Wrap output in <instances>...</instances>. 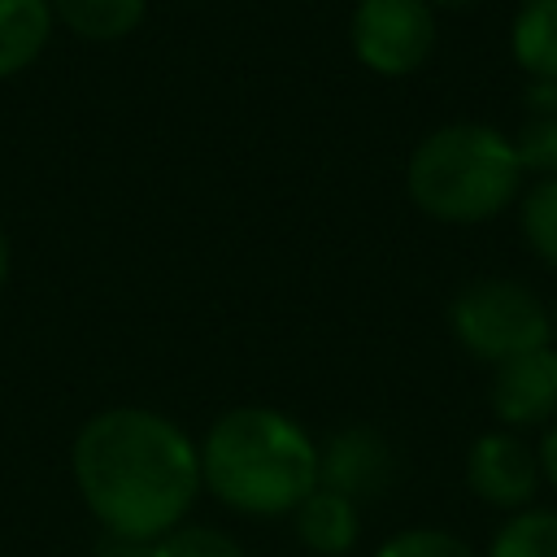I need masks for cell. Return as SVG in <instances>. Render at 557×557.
I'll list each match as a JSON object with an SVG mask.
<instances>
[{"instance_id":"obj_18","label":"cell","mask_w":557,"mask_h":557,"mask_svg":"<svg viewBox=\"0 0 557 557\" xmlns=\"http://www.w3.org/2000/svg\"><path fill=\"white\" fill-rule=\"evenodd\" d=\"M527 117H557V78H531L522 91Z\"/></svg>"},{"instance_id":"obj_9","label":"cell","mask_w":557,"mask_h":557,"mask_svg":"<svg viewBox=\"0 0 557 557\" xmlns=\"http://www.w3.org/2000/svg\"><path fill=\"white\" fill-rule=\"evenodd\" d=\"M292 531L305 553L313 557H344L361 540V505L348 500L344 492L313 487L296 509H292Z\"/></svg>"},{"instance_id":"obj_5","label":"cell","mask_w":557,"mask_h":557,"mask_svg":"<svg viewBox=\"0 0 557 557\" xmlns=\"http://www.w3.org/2000/svg\"><path fill=\"white\" fill-rule=\"evenodd\" d=\"M440 39L435 9L426 0H352L348 13V52L361 70L379 78L418 74Z\"/></svg>"},{"instance_id":"obj_19","label":"cell","mask_w":557,"mask_h":557,"mask_svg":"<svg viewBox=\"0 0 557 557\" xmlns=\"http://www.w3.org/2000/svg\"><path fill=\"white\" fill-rule=\"evenodd\" d=\"M535 457H540V474H544V487H553L557 496V422H548L535 440Z\"/></svg>"},{"instance_id":"obj_21","label":"cell","mask_w":557,"mask_h":557,"mask_svg":"<svg viewBox=\"0 0 557 557\" xmlns=\"http://www.w3.org/2000/svg\"><path fill=\"white\" fill-rule=\"evenodd\" d=\"M431 9H470V4H479V0H426Z\"/></svg>"},{"instance_id":"obj_22","label":"cell","mask_w":557,"mask_h":557,"mask_svg":"<svg viewBox=\"0 0 557 557\" xmlns=\"http://www.w3.org/2000/svg\"><path fill=\"white\" fill-rule=\"evenodd\" d=\"M553 344H557V305H553Z\"/></svg>"},{"instance_id":"obj_16","label":"cell","mask_w":557,"mask_h":557,"mask_svg":"<svg viewBox=\"0 0 557 557\" xmlns=\"http://www.w3.org/2000/svg\"><path fill=\"white\" fill-rule=\"evenodd\" d=\"M370 557H483L448 527H400Z\"/></svg>"},{"instance_id":"obj_6","label":"cell","mask_w":557,"mask_h":557,"mask_svg":"<svg viewBox=\"0 0 557 557\" xmlns=\"http://www.w3.org/2000/svg\"><path fill=\"white\" fill-rule=\"evenodd\" d=\"M461 474H466L470 496L500 513H518V509L535 505V496L544 487L535 444L522 431H505V426H492L470 440Z\"/></svg>"},{"instance_id":"obj_4","label":"cell","mask_w":557,"mask_h":557,"mask_svg":"<svg viewBox=\"0 0 557 557\" xmlns=\"http://www.w3.org/2000/svg\"><path fill=\"white\" fill-rule=\"evenodd\" d=\"M448 331L457 348L483 366H500L531 348L553 344V305L535 287L505 274H483L448 300Z\"/></svg>"},{"instance_id":"obj_15","label":"cell","mask_w":557,"mask_h":557,"mask_svg":"<svg viewBox=\"0 0 557 557\" xmlns=\"http://www.w3.org/2000/svg\"><path fill=\"white\" fill-rule=\"evenodd\" d=\"M148 557H248L244 544L209 522H178L161 540L148 544Z\"/></svg>"},{"instance_id":"obj_1","label":"cell","mask_w":557,"mask_h":557,"mask_svg":"<svg viewBox=\"0 0 557 557\" xmlns=\"http://www.w3.org/2000/svg\"><path fill=\"white\" fill-rule=\"evenodd\" d=\"M70 479L104 535L152 544L200 500V444L161 409L104 405L70 440Z\"/></svg>"},{"instance_id":"obj_7","label":"cell","mask_w":557,"mask_h":557,"mask_svg":"<svg viewBox=\"0 0 557 557\" xmlns=\"http://www.w3.org/2000/svg\"><path fill=\"white\" fill-rule=\"evenodd\" d=\"M487 409L505 431H544L557 422V344L492 366Z\"/></svg>"},{"instance_id":"obj_3","label":"cell","mask_w":557,"mask_h":557,"mask_svg":"<svg viewBox=\"0 0 557 557\" xmlns=\"http://www.w3.org/2000/svg\"><path fill=\"white\" fill-rule=\"evenodd\" d=\"M527 170L509 131L453 117L431 126L405 157V196L413 209L444 226H479L518 205Z\"/></svg>"},{"instance_id":"obj_13","label":"cell","mask_w":557,"mask_h":557,"mask_svg":"<svg viewBox=\"0 0 557 557\" xmlns=\"http://www.w3.org/2000/svg\"><path fill=\"white\" fill-rule=\"evenodd\" d=\"M483 557H557V505H527L505 513Z\"/></svg>"},{"instance_id":"obj_17","label":"cell","mask_w":557,"mask_h":557,"mask_svg":"<svg viewBox=\"0 0 557 557\" xmlns=\"http://www.w3.org/2000/svg\"><path fill=\"white\" fill-rule=\"evenodd\" d=\"M513 144L527 178H557V117H522Z\"/></svg>"},{"instance_id":"obj_12","label":"cell","mask_w":557,"mask_h":557,"mask_svg":"<svg viewBox=\"0 0 557 557\" xmlns=\"http://www.w3.org/2000/svg\"><path fill=\"white\" fill-rule=\"evenodd\" d=\"M513 65L531 78H557V0H522L509 17Z\"/></svg>"},{"instance_id":"obj_20","label":"cell","mask_w":557,"mask_h":557,"mask_svg":"<svg viewBox=\"0 0 557 557\" xmlns=\"http://www.w3.org/2000/svg\"><path fill=\"white\" fill-rule=\"evenodd\" d=\"M9 270H13V244H9V231L0 226V292L9 283Z\"/></svg>"},{"instance_id":"obj_2","label":"cell","mask_w":557,"mask_h":557,"mask_svg":"<svg viewBox=\"0 0 557 557\" xmlns=\"http://www.w3.org/2000/svg\"><path fill=\"white\" fill-rule=\"evenodd\" d=\"M200 444V487L244 518H292L318 487V440L274 405L222 409Z\"/></svg>"},{"instance_id":"obj_14","label":"cell","mask_w":557,"mask_h":557,"mask_svg":"<svg viewBox=\"0 0 557 557\" xmlns=\"http://www.w3.org/2000/svg\"><path fill=\"white\" fill-rule=\"evenodd\" d=\"M518 231L531 257L557 270V178H527L518 196Z\"/></svg>"},{"instance_id":"obj_11","label":"cell","mask_w":557,"mask_h":557,"mask_svg":"<svg viewBox=\"0 0 557 557\" xmlns=\"http://www.w3.org/2000/svg\"><path fill=\"white\" fill-rule=\"evenodd\" d=\"M52 22L83 44H117L135 35L148 17V0H48Z\"/></svg>"},{"instance_id":"obj_10","label":"cell","mask_w":557,"mask_h":557,"mask_svg":"<svg viewBox=\"0 0 557 557\" xmlns=\"http://www.w3.org/2000/svg\"><path fill=\"white\" fill-rule=\"evenodd\" d=\"M52 4L48 0H0V83L30 70L52 39Z\"/></svg>"},{"instance_id":"obj_8","label":"cell","mask_w":557,"mask_h":557,"mask_svg":"<svg viewBox=\"0 0 557 557\" xmlns=\"http://www.w3.org/2000/svg\"><path fill=\"white\" fill-rule=\"evenodd\" d=\"M396 479V453L387 435L370 422H348L318 440V483L331 492H344L348 500L366 505L379 492H387Z\"/></svg>"}]
</instances>
